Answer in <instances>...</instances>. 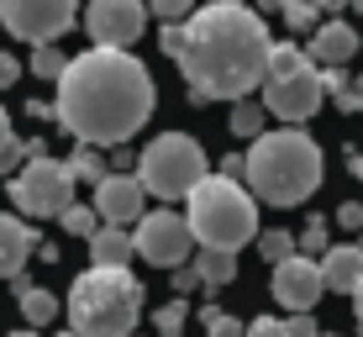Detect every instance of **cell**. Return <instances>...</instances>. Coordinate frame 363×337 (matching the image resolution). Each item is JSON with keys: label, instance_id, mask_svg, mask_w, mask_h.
Masks as SVG:
<instances>
[{"label": "cell", "instance_id": "obj_40", "mask_svg": "<svg viewBox=\"0 0 363 337\" xmlns=\"http://www.w3.org/2000/svg\"><path fill=\"white\" fill-rule=\"evenodd\" d=\"M353 311H358V327H363V280H358V290H353Z\"/></svg>", "mask_w": 363, "mask_h": 337}, {"label": "cell", "instance_id": "obj_22", "mask_svg": "<svg viewBox=\"0 0 363 337\" xmlns=\"http://www.w3.org/2000/svg\"><path fill=\"white\" fill-rule=\"evenodd\" d=\"M64 169L74 174V184H79V179H84V184H100V179L111 174L106 158H100V148H84V143L74 148V158H64Z\"/></svg>", "mask_w": 363, "mask_h": 337}, {"label": "cell", "instance_id": "obj_37", "mask_svg": "<svg viewBox=\"0 0 363 337\" xmlns=\"http://www.w3.org/2000/svg\"><path fill=\"white\" fill-rule=\"evenodd\" d=\"M11 143H16V127H11V116H6V111H0V153H6Z\"/></svg>", "mask_w": 363, "mask_h": 337}, {"label": "cell", "instance_id": "obj_45", "mask_svg": "<svg viewBox=\"0 0 363 337\" xmlns=\"http://www.w3.org/2000/svg\"><path fill=\"white\" fill-rule=\"evenodd\" d=\"M358 253H363V232H358Z\"/></svg>", "mask_w": 363, "mask_h": 337}, {"label": "cell", "instance_id": "obj_20", "mask_svg": "<svg viewBox=\"0 0 363 337\" xmlns=\"http://www.w3.org/2000/svg\"><path fill=\"white\" fill-rule=\"evenodd\" d=\"M227 127H232L237 137H247V143H253L258 132H269V111H264V101H258V95H242V101H232Z\"/></svg>", "mask_w": 363, "mask_h": 337}, {"label": "cell", "instance_id": "obj_30", "mask_svg": "<svg viewBox=\"0 0 363 337\" xmlns=\"http://www.w3.org/2000/svg\"><path fill=\"white\" fill-rule=\"evenodd\" d=\"M143 6L153 11L158 21H184V16L195 11V0H143Z\"/></svg>", "mask_w": 363, "mask_h": 337}, {"label": "cell", "instance_id": "obj_26", "mask_svg": "<svg viewBox=\"0 0 363 337\" xmlns=\"http://www.w3.org/2000/svg\"><path fill=\"white\" fill-rule=\"evenodd\" d=\"M184 321H190V306L174 295L169 306H158V316H153V327H158V337H179L184 332Z\"/></svg>", "mask_w": 363, "mask_h": 337}, {"label": "cell", "instance_id": "obj_14", "mask_svg": "<svg viewBox=\"0 0 363 337\" xmlns=\"http://www.w3.org/2000/svg\"><path fill=\"white\" fill-rule=\"evenodd\" d=\"M363 48V37L347 27L342 16H332V21H316V32H311V64H321V69H342L347 58H353Z\"/></svg>", "mask_w": 363, "mask_h": 337}, {"label": "cell", "instance_id": "obj_4", "mask_svg": "<svg viewBox=\"0 0 363 337\" xmlns=\"http://www.w3.org/2000/svg\"><path fill=\"white\" fill-rule=\"evenodd\" d=\"M143 280L132 269H106L90 264L74 274L69 284V332L74 337H132L137 316H143Z\"/></svg>", "mask_w": 363, "mask_h": 337}, {"label": "cell", "instance_id": "obj_10", "mask_svg": "<svg viewBox=\"0 0 363 337\" xmlns=\"http://www.w3.org/2000/svg\"><path fill=\"white\" fill-rule=\"evenodd\" d=\"M321 101H327V90H321V69L316 64H300L290 74L264 79V111H269V116H279V121H290V127L311 121L321 111Z\"/></svg>", "mask_w": 363, "mask_h": 337}, {"label": "cell", "instance_id": "obj_32", "mask_svg": "<svg viewBox=\"0 0 363 337\" xmlns=\"http://www.w3.org/2000/svg\"><path fill=\"white\" fill-rule=\"evenodd\" d=\"M242 337H284V321H279V316H258V321H242Z\"/></svg>", "mask_w": 363, "mask_h": 337}, {"label": "cell", "instance_id": "obj_12", "mask_svg": "<svg viewBox=\"0 0 363 337\" xmlns=\"http://www.w3.org/2000/svg\"><path fill=\"white\" fill-rule=\"evenodd\" d=\"M321 295H327V290H321L316 258L290 253V258H279V264H274V301H279L284 311H316Z\"/></svg>", "mask_w": 363, "mask_h": 337}, {"label": "cell", "instance_id": "obj_7", "mask_svg": "<svg viewBox=\"0 0 363 337\" xmlns=\"http://www.w3.org/2000/svg\"><path fill=\"white\" fill-rule=\"evenodd\" d=\"M69 201H74V174L64 169V158H53V153H32L27 164L11 174V206H16L21 216H32V221L58 216Z\"/></svg>", "mask_w": 363, "mask_h": 337}, {"label": "cell", "instance_id": "obj_36", "mask_svg": "<svg viewBox=\"0 0 363 337\" xmlns=\"http://www.w3.org/2000/svg\"><path fill=\"white\" fill-rule=\"evenodd\" d=\"M216 174H221V179H237V184H242V153H227Z\"/></svg>", "mask_w": 363, "mask_h": 337}, {"label": "cell", "instance_id": "obj_23", "mask_svg": "<svg viewBox=\"0 0 363 337\" xmlns=\"http://www.w3.org/2000/svg\"><path fill=\"white\" fill-rule=\"evenodd\" d=\"M253 243H258V258H264V264H279V258H290V253H295V232H284V227L258 232Z\"/></svg>", "mask_w": 363, "mask_h": 337}, {"label": "cell", "instance_id": "obj_27", "mask_svg": "<svg viewBox=\"0 0 363 337\" xmlns=\"http://www.w3.org/2000/svg\"><path fill=\"white\" fill-rule=\"evenodd\" d=\"M58 221H64V227H69L74 237H90V232L100 227V216H95L90 206H79V201H69L64 211H58Z\"/></svg>", "mask_w": 363, "mask_h": 337}, {"label": "cell", "instance_id": "obj_15", "mask_svg": "<svg viewBox=\"0 0 363 337\" xmlns=\"http://www.w3.org/2000/svg\"><path fill=\"white\" fill-rule=\"evenodd\" d=\"M316 269H321V290L353 295L358 280H363V253H358V243H337V248H327V253L316 258Z\"/></svg>", "mask_w": 363, "mask_h": 337}, {"label": "cell", "instance_id": "obj_33", "mask_svg": "<svg viewBox=\"0 0 363 337\" xmlns=\"http://www.w3.org/2000/svg\"><path fill=\"white\" fill-rule=\"evenodd\" d=\"M337 227L363 232V206H358V201H342V206H337Z\"/></svg>", "mask_w": 363, "mask_h": 337}, {"label": "cell", "instance_id": "obj_6", "mask_svg": "<svg viewBox=\"0 0 363 337\" xmlns=\"http://www.w3.org/2000/svg\"><path fill=\"white\" fill-rule=\"evenodd\" d=\"M206 148L195 143L190 132H164L143 148L132 179L143 184V195H158V201H184L200 179H206Z\"/></svg>", "mask_w": 363, "mask_h": 337}, {"label": "cell", "instance_id": "obj_31", "mask_svg": "<svg viewBox=\"0 0 363 337\" xmlns=\"http://www.w3.org/2000/svg\"><path fill=\"white\" fill-rule=\"evenodd\" d=\"M321 327H316V316H311V311H290V316H284V337H316Z\"/></svg>", "mask_w": 363, "mask_h": 337}, {"label": "cell", "instance_id": "obj_2", "mask_svg": "<svg viewBox=\"0 0 363 337\" xmlns=\"http://www.w3.org/2000/svg\"><path fill=\"white\" fill-rule=\"evenodd\" d=\"M269 27L264 16H253L247 6H200L184 21H164L158 48L179 64L190 79V101H242L258 95L264 84V58H269Z\"/></svg>", "mask_w": 363, "mask_h": 337}, {"label": "cell", "instance_id": "obj_3", "mask_svg": "<svg viewBox=\"0 0 363 337\" xmlns=\"http://www.w3.org/2000/svg\"><path fill=\"white\" fill-rule=\"evenodd\" d=\"M321 174H327V158H321V143L306 137L300 127H274L258 132L253 148L242 153V179L247 195L264 206H300L321 190Z\"/></svg>", "mask_w": 363, "mask_h": 337}, {"label": "cell", "instance_id": "obj_18", "mask_svg": "<svg viewBox=\"0 0 363 337\" xmlns=\"http://www.w3.org/2000/svg\"><path fill=\"white\" fill-rule=\"evenodd\" d=\"M190 269H195L200 284H232L237 280V253H227V248H195Z\"/></svg>", "mask_w": 363, "mask_h": 337}, {"label": "cell", "instance_id": "obj_35", "mask_svg": "<svg viewBox=\"0 0 363 337\" xmlns=\"http://www.w3.org/2000/svg\"><path fill=\"white\" fill-rule=\"evenodd\" d=\"M169 274H174V290H179V295H190V290H195V284H200L190 264H179V269H169Z\"/></svg>", "mask_w": 363, "mask_h": 337}, {"label": "cell", "instance_id": "obj_19", "mask_svg": "<svg viewBox=\"0 0 363 337\" xmlns=\"http://www.w3.org/2000/svg\"><path fill=\"white\" fill-rule=\"evenodd\" d=\"M16 290H21L16 301H21V316H27V327H32V332H37V327H48V321L58 316V301L43 290V284H27V280L16 274Z\"/></svg>", "mask_w": 363, "mask_h": 337}, {"label": "cell", "instance_id": "obj_38", "mask_svg": "<svg viewBox=\"0 0 363 337\" xmlns=\"http://www.w3.org/2000/svg\"><path fill=\"white\" fill-rule=\"evenodd\" d=\"M279 6H284V0H247V11H253V16H274Z\"/></svg>", "mask_w": 363, "mask_h": 337}, {"label": "cell", "instance_id": "obj_46", "mask_svg": "<svg viewBox=\"0 0 363 337\" xmlns=\"http://www.w3.org/2000/svg\"><path fill=\"white\" fill-rule=\"evenodd\" d=\"M53 337H74V332H53Z\"/></svg>", "mask_w": 363, "mask_h": 337}, {"label": "cell", "instance_id": "obj_1", "mask_svg": "<svg viewBox=\"0 0 363 337\" xmlns=\"http://www.w3.org/2000/svg\"><path fill=\"white\" fill-rule=\"evenodd\" d=\"M53 84V121L84 148H127L158 106L153 74L132 48H90Z\"/></svg>", "mask_w": 363, "mask_h": 337}, {"label": "cell", "instance_id": "obj_44", "mask_svg": "<svg viewBox=\"0 0 363 337\" xmlns=\"http://www.w3.org/2000/svg\"><path fill=\"white\" fill-rule=\"evenodd\" d=\"M221 6H247V0H221Z\"/></svg>", "mask_w": 363, "mask_h": 337}, {"label": "cell", "instance_id": "obj_42", "mask_svg": "<svg viewBox=\"0 0 363 337\" xmlns=\"http://www.w3.org/2000/svg\"><path fill=\"white\" fill-rule=\"evenodd\" d=\"M353 174H358V179H363V153H358V158H353Z\"/></svg>", "mask_w": 363, "mask_h": 337}, {"label": "cell", "instance_id": "obj_9", "mask_svg": "<svg viewBox=\"0 0 363 337\" xmlns=\"http://www.w3.org/2000/svg\"><path fill=\"white\" fill-rule=\"evenodd\" d=\"M0 21L21 43H58L79 21V0H0Z\"/></svg>", "mask_w": 363, "mask_h": 337}, {"label": "cell", "instance_id": "obj_47", "mask_svg": "<svg viewBox=\"0 0 363 337\" xmlns=\"http://www.w3.org/2000/svg\"><path fill=\"white\" fill-rule=\"evenodd\" d=\"M316 337H332V332H316Z\"/></svg>", "mask_w": 363, "mask_h": 337}, {"label": "cell", "instance_id": "obj_5", "mask_svg": "<svg viewBox=\"0 0 363 337\" xmlns=\"http://www.w3.org/2000/svg\"><path fill=\"white\" fill-rule=\"evenodd\" d=\"M184 201H190L184 227H190L195 248H227V253H237L242 243H253V237H258V201L237 179L206 174Z\"/></svg>", "mask_w": 363, "mask_h": 337}, {"label": "cell", "instance_id": "obj_25", "mask_svg": "<svg viewBox=\"0 0 363 337\" xmlns=\"http://www.w3.org/2000/svg\"><path fill=\"white\" fill-rule=\"evenodd\" d=\"M279 16H284V27H290V32H316L321 11L311 6V0H284V6H279Z\"/></svg>", "mask_w": 363, "mask_h": 337}, {"label": "cell", "instance_id": "obj_39", "mask_svg": "<svg viewBox=\"0 0 363 337\" xmlns=\"http://www.w3.org/2000/svg\"><path fill=\"white\" fill-rule=\"evenodd\" d=\"M311 6H316V11H327V16H342V6H347V0H311Z\"/></svg>", "mask_w": 363, "mask_h": 337}, {"label": "cell", "instance_id": "obj_16", "mask_svg": "<svg viewBox=\"0 0 363 337\" xmlns=\"http://www.w3.org/2000/svg\"><path fill=\"white\" fill-rule=\"evenodd\" d=\"M27 258H37V232L21 216L0 211V280H16L27 269Z\"/></svg>", "mask_w": 363, "mask_h": 337}, {"label": "cell", "instance_id": "obj_17", "mask_svg": "<svg viewBox=\"0 0 363 337\" xmlns=\"http://www.w3.org/2000/svg\"><path fill=\"white\" fill-rule=\"evenodd\" d=\"M132 227H95L90 232V258L106 269H127L132 264Z\"/></svg>", "mask_w": 363, "mask_h": 337}, {"label": "cell", "instance_id": "obj_8", "mask_svg": "<svg viewBox=\"0 0 363 337\" xmlns=\"http://www.w3.org/2000/svg\"><path fill=\"white\" fill-rule=\"evenodd\" d=\"M132 248L153 269H179V264L195 258V237H190L179 211H143L132 221Z\"/></svg>", "mask_w": 363, "mask_h": 337}, {"label": "cell", "instance_id": "obj_43", "mask_svg": "<svg viewBox=\"0 0 363 337\" xmlns=\"http://www.w3.org/2000/svg\"><path fill=\"white\" fill-rule=\"evenodd\" d=\"M347 6H353V11H358V16H363V0H347Z\"/></svg>", "mask_w": 363, "mask_h": 337}, {"label": "cell", "instance_id": "obj_21", "mask_svg": "<svg viewBox=\"0 0 363 337\" xmlns=\"http://www.w3.org/2000/svg\"><path fill=\"white\" fill-rule=\"evenodd\" d=\"M321 90L337 101V111H363V79H347L342 69H327V74H321Z\"/></svg>", "mask_w": 363, "mask_h": 337}, {"label": "cell", "instance_id": "obj_29", "mask_svg": "<svg viewBox=\"0 0 363 337\" xmlns=\"http://www.w3.org/2000/svg\"><path fill=\"white\" fill-rule=\"evenodd\" d=\"M200 321H206V332H211V337H242V321L227 316V311H216V306L200 311Z\"/></svg>", "mask_w": 363, "mask_h": 337}, {"label": "cell", "instance_id": "obj_41", "mask_svg": "<svg viewBox=\"0 0 363 337\" xmlns=\"http://www.w3.org/2000/svg\"><path fill=\"white\" fill-rule=\"evenodd\" d=\"M6 337H37V332H32V327H21V332H6Z\"/></svg>", "mask_w": 363, "mask_h": 337}, {"label": "cell", "instance_id": "obj_13", "mask_svg": "<svg viewBox=\"0 0 363 337\" xmlns=\"http://www.w3.org/2000/svg\"><path fill=\"white\" fill-rule=\"evenodd\" d=\"M143 211H147V195H143V184H137L132 174H106V179L95 184V216L106 221V227H132Z\"/></svg>", "mask_w": 363, "mask_h": 337}, {"label": "cell", "instance_id": "obj_28", "mask_svg": "<svg viewBox=\"0 0 363 337\" xmlns=\"http://www.w3.org/2000/svg\"><path fill=\"white\" fill-rule=\"evenodd\" d=\"M327 248H332L327 243V221H311V227L295 237V253L300 258H316V253H327Z\"/></svg>", "mask_w": 363, "mask_h": 337}, {"label": "cell", "instance_id": "obj_34", "mask_svg": "<svg viewBox=\"0 0 363 337\" xmlns=\"http://www.w3.org/2000/svg\"><path fill=\"white\" fill-rule=\"evenodd\" d=\"M16 79H21V64L6 53V48H0V90H6V84H16Z\"/></svg>", "mask_w": 363, "mask_h": 337}, {"label": "cell", "instance_id": "obj_11", "mask_svg": "<svg viewBox=\"0 0 363 337\" xmlns=\"http://www.w3.org/2000/svg\"><path fill=\"white\" fill-rule=\"evenodd\" d=\"M84 27H90L95 48H132L147 27V6L143 0H90Z\"/></svg>", "mask_w": 363, "mask_h": 337}, {"label": "cell", "instance_id": "obj_24", "mask_svg": "<svg viewBox=\"0 0 363 337\" xmlns=\"http://www.w3.org/2000/svg\"><path fill=\"white\" fill-rule=\"evenodd\" d=\"M64 64H69V58L58 53V43H32V74H37V79H58Z\"/></svg>", "mask_w": 363, "mask_h": 337}]
</instances>
